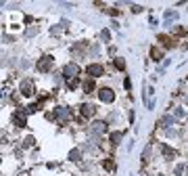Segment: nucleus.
<instances>
[{
    "mask_svg": "<svg viewBox=\"0 0 188 176\" xmlns=\"http://www.w3.org/2000/svg\"><path fill=\"white\" fill-rule=\"evenodd\" d=\"M52 67V57H42L40 63H38V69L40 71H48Z\"/></svg>",
    "mask_w": 188,
    "mask_h": 176,
    "instance_id": "3",
    "label": "nucleus"
},
{
    "mask_svg": "<svg viewBox=\"0 0 188 176\" xmlns=\"http://www.w3.org/2000/svg\"><path fill=\"white\" fill-rule=\"evenodd\" d=\"M119 141H121V132H113L111 134V143H113V145H117Z\"/></svg>",
    "mask_w": 188,
    "mask_h": 176,
    "instance_id": "11",
    "label": "nucleus"
},
{
    "mask_svg": "<svg viewBox=\"0 0 188 176\" xmlns=\"http://www.w3.org/2000/svg\"><path fill=\"white\" fill-rule=\"evenodd\" d=\"M25 113L27 111H23V109H19V115H15V124L21 128H25Z\"/></svg>",
    "mask_w": 188,
    "mask_h": 176,
    "instance_id": "5",
    "label": "nucleus"
},
{
    "mask_svg": "<svg viewBox=\"0 0 188 176\" xmlns=\"http://www.w3.org/2000/svg\"><path fill=\"white\" fill-rule=\"evenodd\" d=\"M103 65L100 63H92V65H88V67H86V73H88V76H92V78H100L103 76Z\"/></svg>",
    "mask_w": 188,
    "mask_h": 176,
    "instance_id": "2",
    "label": "nucleus"
},
{
    "mask_svg": "<svg viewBox=\"0 0 188 176\" xmlns=\"http://www.w3.org/2000/svg\"><path fill=\"white\" fill-rule=\"evenodd\" d=\"M92 130H94V132H104V130H107V124H104V122H94Z\"/></svg>",
    "mask_w": 188,
    "mask_h": 176,
    "instance_id": "7",
    "label": "nucleus"
},
{
    "mask_svg": "<svg viewBox=\"0 0 188 176\" xmlns=\"http://www.w3.org/2000/svg\"><path fill=\"white\" fill-rule=\"evenodd\" d=\"M98 99L103 101V103H113L115 101V92L111 88H100L98 90Z\"/></svg>",
    "mask_w": 188,
    "mask_h": 176,
    "instance_id": "1",
    "label": "nucleus"
},
{
    "mask_svg": "<svg viewBox=\"0 0 188 176\" xmlns=\"http://www.w3.org/2000/svg\"><path fill=\"white\" fill-rule=\"evenodd\" d=\"M115 67H117V69H125V63H123V59H121V57L115 59Z\"/></svg>",
    "mask_w": 188,
    "mask_h": 176,
    "instance_id": "12",
    "label": "nucleus"
},
{
    "mask_svg": "<svg viewBox=\"0 0 188 176\" xmlns=\"http://www.w3.org/2000/svg\"><path fill=\"white\" fill-rule=\"evenodd\" d=\"M151 57H153L155 61H161V57H163V53H161L159 48H151Z\"/></svg>",
    "mask_w": 188,
    "mask_h": 176,
    "instance_id": "8",
    "label": "nucleus"
},
{
    "mask_svg": "<svg viewBox=\"0 0 188 176\" xmlns=\"http://www.w3.org/2000/svg\"><path fill=\"white\" fill-rule=\"evenodd\" d=\"M104 168H107V170H113V168H115L113 159H104Z\"/></svg>",
    "mask_w": 188,
    "mask_h": 176,
    "instance_id": "13",
    "label": "nucleus"
},
{
    "mask_svg": "<svg viewBox=\"0 0 188 176\" xmlns=\"http://www.w3.org/2000/svg\"><path fill=\"white\" fill-rule=\"evenodd\" d=\"M84 90L92 92V90H94V82H92V80H86V82H84Z\"/></svg>",
    "mask_w": 188,
    "mask_h": 176,
    "instance_id": "10",
    "label": "nucleus"
},
{
    "mask_svg": "<svg viewBox=\"0 0 188 176\" xmlns=\"http://www.w3.org/2000/svg\"><path fill=\"white\" fill-rule=\"evenodd\" d=\"M92 113H94L92 105H82V115H92Z\"/></svg>",
    "mask_w": 188,
    "mask_h": 176,
    "instance_id": "9",
    "label": "nucleus"
},
{
    "mask_svg": "<svg viewBox=\"0 0 188 176\" xmlns=\"http://www.w3.org/2000/svg\"><path fill=\"white\" fill-rule=\"evenodd\" d=\"M165 19H176V13H165Z\"/></svg>",
    "mask_w": 188,
    "mask_h": 176,
    "instance_id": "15",
    "label": "nucleus"
},
{
    "mask_svg": "<svg viewBox=\"0 0 188 176\" xmlns=\"http://www.w3.org/2000/svg\"><path fill=\"white\" fill-rule=\"evenodd\" d=\"M29 90H31V82H29V80H25V82L21 84V92H23L25 97H29Z\"/></svg>",
    "mask_w": 188,
    "mask_h": 176,
    "instance_id": "6",
    "label": "nucleus"
},
{
    "mask_svg": "<svg viewBox=\"0 0 188 176\" xmlns=\"http://www.w3.org/2000/svg\"><path fill=\"white\" fill-rule=\"evenodd\" d=\"M77 73H80V67H77L75 63H71V65H65V76H67V78H75Z\"/></svg>",
    "mask_w": 188,
    "mask_h": 176,
    "instance_id": "4",
    "label": "nucleus"
},
{
    "mask_svg": "<svg viewBox=\"0 0 188 176\" xmlns=\"http://www.w3.org/2000/svg\"><path fill=\"white\" fill-rule=\"evenodd\" d=\"M69 157L73 159V162H77V159H80V151H77V149H75V151H71V155H69Z\"/></svg>",
    "mask_w": 188,
    "mask_h": 176,
    "instance_id": "14",
    "label": "nucleus"
}]
</instances>
